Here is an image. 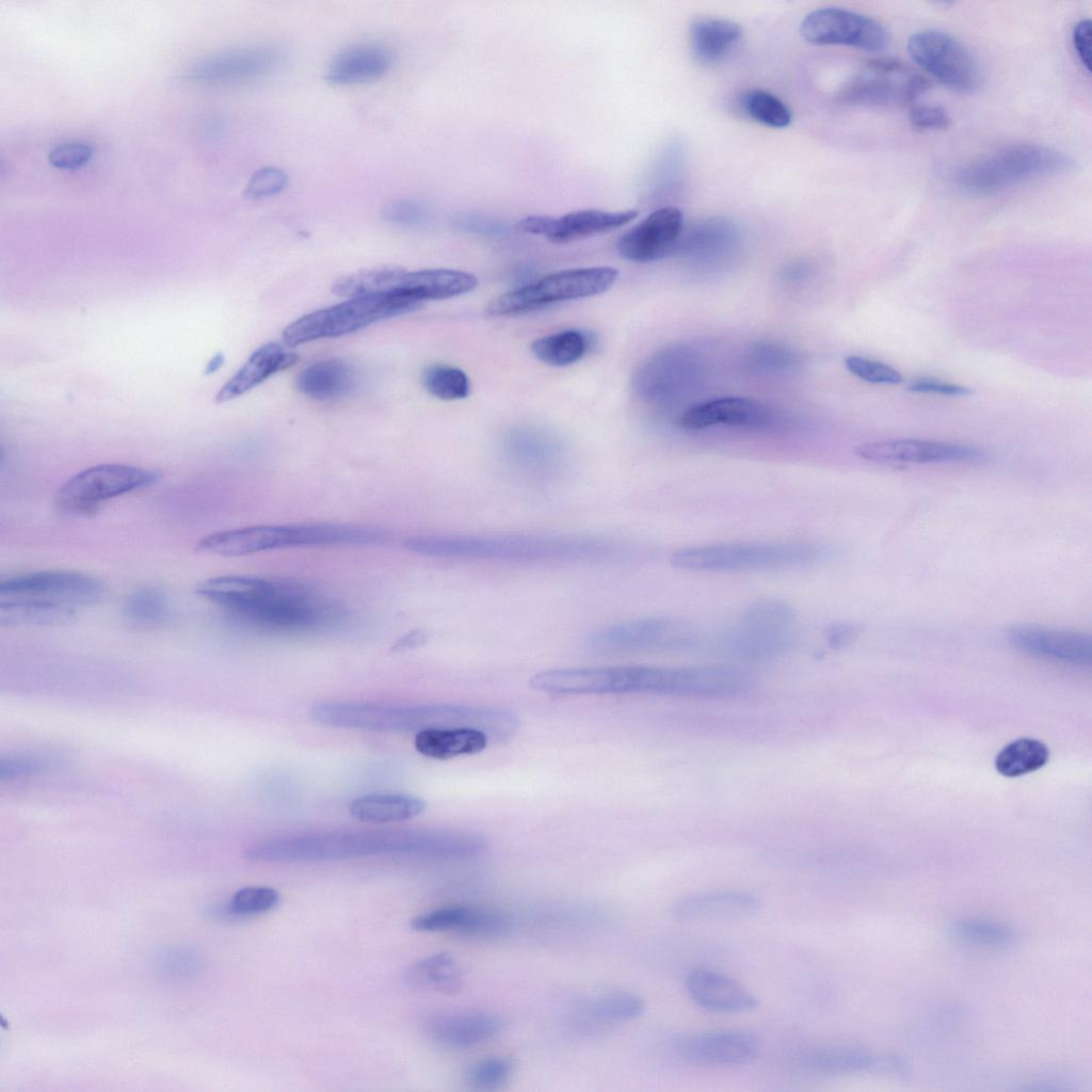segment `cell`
I'll return each instance as SVG.
<instances>
[{
    "instance_id": "6da1fadb",
    "label": "cell",
    "mask_w": 1092,
    "mask_h": 1092,
    "mask_svg": "<svg viewBox=\"0 0 1092 1092\" xmlns=\"http://www.w3.org/2000/svg\"><path fill=\"white\" fill-rule=\"evenodd\" d=\"M485 849L486 840L469 832L359 830L267 839L251 846L245 855L259 863H319L382 855L464 860Z\"/></svg>"
},
{
    "instance_id": "7a4b0ae2",
    "label": "cell",
    "mask_w": 1092,
    "mask_h": 1092,
    "mask_svg": "<svg viewBox=\"0 0 1092 1092\" xmlns=\"http://www.w3.org/2000/svg\"><path fill=\"white\" fill-rule=\"evenodd\" d=\"M197 595L232 619L259 629L315 631L337 626L346 610L318 590L298 581L225 575L197 584Z\"/></svg>"
},
{
    "instance_id": "3957f363",
    "label": "cell",
    "mask_w": 1092,
    "mask_h": 1092,
    "mask_svg": "<svg viewBox=\"0 0 1092 1092\" xmlns=\"http://www.w3.org/2000/svg\"><path fill=\"white\" fill-rule=\"evenodd\" d=\"M403 546L431 558L529 564L599 561L621 552L608 540L548 534H417Z\"/></svg>"
},
{
    "instance_id": "277c9868",
    "label": "cell",
    "mask_w": 1092,
    "mask_h": 1092,
    "mask_svg": "<svg viewBox=\"0 0 1092 1092\" xmlns=\"http://www.w3.org/2000/svg\"><path fill=\"white\" fill-rule=\"evenodd\" d=\"M309 714L315 722L325 726L381 733L468 726L479 728L489 739L498 741L512 737L519 726L518 718L509 710L456 704L321 702L312 705Z\"/></svg>"
},
{
    "instance_id": "5b68a950",
    "label": "cell",
    "mask_w": 1092,
    "mask_h": 1092,
    "mask_svg": "<svg viewBox=\"0 0 1092 1092\" xmlns=\"http://www.w3.org/2000/svg\"><path fill=\"white\" fill-rule=\"evenodd\" d=\"M389 539L384 529L353 524L304 523L255 525L221 530L203 536L198 551L242 557L275 549L346 545H378Z\"/></svg>"
},
{
    "instance_id": "8992f818",
    "label": "cell",
    "mask_w": 1092,
    "mask_h": 1092,
    "mask_svg": "<svg viewBox=\"0 0 1092 1092\" xmlns=\"http://www.w3.org/2000/svg\"><path fill=\"white\" fill-rule=\"evenodd\" d=\"M682 668L620 665L569 668L541 671L532 675V689L561 695L643 693L680 696Z\"/></svg>"
},
{
    "instance_id": "52a82bcc",
    "label": "cell",
    "mask_w": 1092,
    "mask_h": 1092,
    "mask_svg": "<svg viewBox=\"0 0 1092 1092\" xmlns=\"http://www.w3.org/2000/svg\"><path fill=\"white\" fill-rule=\"evenodd\" d=\"M829 553L824 545L815 542L720 543L678 549L671 564L702 572L783 569L814 565Z\"/></svg>"
},
{
    "instance_id": "ba28073f",
    "label": "cell",
    "mask_w": 1092,
    "mask_h": 1092,
    "mask_svg": "<svg viewBox=\"0 0 1092 1092\" xmlns=\"http://www.w3.org/2000/svg\"><path fill=\"white\" fill-rule=\"evenodd\" d=\"M1064 152L1039 144H1013L980 156L956 172L958 184L974 194H993L1031 180L1071 171Z\"/></svg>"
},
{
    "instance_id": "9c48e42d",
    "label": "cell",
    "mask_w": 1092,
    "mask_h": 1092,
    "mask_svg": "<svg viewBox=\"0 0 1092 1092\" xmlns=\"http://www.w3.org/2000/svg\"><path fill=\"white\" fill-rule=\"evenodd\" d=\"M421 305V302L400 294L353 298L295 320L285 328L283 339L289 346H299L320 338L339 337L380 320L416 310Z\"/></svg>"
},
{
    "instance_id": "30bf717a",
    "label": "cell",
    "mask_w": 1092,
    "mask_h": 1092,
    "mask_svg": "<svg viewBox=\"0 0 1092 1092\" xmlns=\"http://www.w3.org/2000/svg\"><path fill=\"white\" fill-rule=\"evenodd\" d=\"M617 277V270L606 266L558 271L494 299L486 307V314L492 317L515 316L560 302L598 295L608 291Z\"/></svg>"
},
{
    "instance_id": "8fae6325",
    "label": "cell",
    "mask_w": 1092,
    "mask_h": 1092,
    "mask_svg": "<svg viewBox=\"0 0 1092 1092\" xmlns=\"http://www.w3.org/2000/svg\"><path fill=\"white\" fill-rule=\"evenodd\" d=\"M160 477L156 470L134 465H95L62 483L54 494V503L66 514L86 515L110 499L156 484Z\"/></svg>"
},
{
    "instance_id": "7c38bea8",
    "label": "cell",
    "mask_w": 1092,
    "mask_h": 1092,
    "mask_svg": "<svg viewBox=\"0 0 1092 1092\" xmlns=\"http://www.w3.org/2000/svg\"><path fill=\"white\" fill-rule=\"evenodd\" d=\"M928 81L900 60L879 58L845 84L837 101L850 107H888L913 103L928 90Z\"/></svg>"
},
{
    "instance_id": "4fadbf2b",
    "label": "cell",
    "mask_w": 1092,
    "mask_h": 1092,
    "mask_svg": "<svg viewBox=\"0 0 1092 1092\" xmlns=\"http://www.w3.org/2000/svg\"><path fill=\"white\" fill-rule=\"evenodd\" d=\"M906 49L920 68L953 91L971 92L980 84L976 60L962 43L946 32L917 31L910 36Z\"/></svg>"
},
{
    "instance_id": "5bb4252c",
    "label": "cell",
    "mask_w": 1092,
    "mask_h": 1092,
    "mask_svg": "<svg viewBox=\"0 0 1092 1092\" xmlns=\"http://www.w3.org/2000/svg\"><path fill=\"white\" fill-rule=\"evenodd\" d=\"M805 41L822 46H847L880 51L888 46L885 27L877 19L841 7H822L810 12L800 27Z\"/></svg>"
},
{
    "instance_id": "9a60e30c",
    "label": "cell",
    "mask_w": 1092,
    "mask_h": 1092,
    "mask_svg": "<svg viewBox=\"0 0 1092 1092\" xmlns=\"http://www.w3.org/2000/svg\"><path fill=\"white\" fill-rule=\"evenodd\" d=\"M103 593L99 579L74 571L33 572L0 582V597H35L75 608L96 604Z\"/></svg>"
},
{
    "instance_id": "2e32d148",
    "label": "cell",
    "mask_w": 1092,
    "mask_h": 1092,
    "mask_svg": "<svg viewBox=\"0 0 1092 1092\" xmlns=\"http://www.w3.org/2000/svg\"><path fill=\"white\" fill-rule=\"evenodd\" d=\"M855 453L882 465L980 463L986 459L985 452L975 446L915 438L869 441L860 445Z\"/></svg>"
},
{
    "instance_id": "e0dca14e",
    "label": "cell",
    "mask_w": 1092,
    "mask_h": 1092,
    "mask_svg": "<svg viewBox=\"0 0 1092 1092\" xmlns=\"http://www.w3.org/2000/svg\"><path fill=\"white\" fill-rule=\"evenodd\" d=\"M693 637L680 623L668 619H643L614 624L592 637V646L603 652H645L688 646Z\"/></svg>"
},
{
    "instance_id": "ac0fdd59",
    "label": "cell",
    "mask_w": 1092,
    "mask_h": 1092,
    "mask_svg": "<svg viewBox=\"0 0 1092 1092\" xmlns=\"http://www.w3.org/2000/svg\"><path fill=\"white\" fill-rule=\"evenodd\" d=\"M682 235V212L676 207H662L623 234L616 250L628 261L651 262L678 251Z\"/></svg>"
},
{
    "instance_id": "d6986e66",
    "label": "cell",
    "mask_w": 1092,
    "mask_h": 1092,
    "mask_svg": "<svg viewBox=\"0 0 1092 1092\" xmlns=\"http://www.w3.org/2000/svg\"><path fill=\"white\" fill-rule=\"evenodd\" d=\"M637 215L636 210L583 209L560 216L527 215L516 223V228L525 234L543 236L553 243H568L620 228Z\"/></svg>"
},
{
    "instance_id": "ffe728a7",
    "label": "cell",
    "mask_w": 1092,
    "mask_h": 1092,
    "mask_svg": "<svg viewBox=\"0 0 1092 1092\" xmlns=\"http://www.w3.org/2000/svg\"><path fill=\"white\" fill-rule=\"evenodd\" d=\"M674 1050L684 1061L696 1065H736L755 1059L759 1038L744 1030H717L682 1035Z\"/></svg>"
},
{
    "instance_id": "44dd1931",
    "label": "cell",
    "mask_w": 1092,
    "mask_h": 1092,
    "mask_svg": "<svg viewBox=\"0 0 1092 1092\" xmlns=\"http://www.w3.org/2000/svg\"><path fill=\"white\" fill-rule=\"evenodd\" d=\"M687 430L725 424L748 430H768L781 420L771 407L750 398L726 397L703 402L685 411L677 420Z\"/></svg>"
},
{
    "instance_id": "7402d4cb",
    "label": "cell",
    "mask_w": 1092,
    "mask_h": 1092,
    "mask_svg": "<svg viewBox=\"0 0 1092 1092\" xmlns=\"http://www.w3.org/2000/svg\"><path fill=\"white\" fill-rule=\"evenodd\" d=\"M1007 638L1014 647L1032 655L1081 664L1091 660L1092 640L1088 633L1013 625L1008 628Z\"/></svg>"
},
{
    "instance_id": "603a6c76",
    "label": "cell",
    "mask_w": 1092,
    "mask_h": 1092,
    "mask_svg": "<svg viewBox=\"0 0 1092 1092\" xmlns=\"http://www.w3.org/2000/svg\"><path fill=\"white\" fill-rule=\"evenodd\" d=\"M685 985L695 1005L714 1013H748L759 1003L756 995L745 985L712 969H693L686 977Z\"/></svg>"
},
{
    "instance_id": "cb8c5ba5",
    "label": "cell",
    "mask_w": 1092,
    "mask_h": 1092,
    "mask_svg": "<svg viewBox=\"0 0 1092 1092\" xmlns=\"http://www.w3.org/2000/svg\"><path fill=\"white\" fill-rule=\"evenodd\" d=\"M698 371V359L691 349L669 348L643 367L641 390L648 398L669 400L684 392L696 380Z\"/></svg>"
},
{
    "instance_id": "d4e9b609",
    "label": "cell",
    "mask_w": 1092,
    "mask_h": 1092,
    "mask_svg": "<svg viewBox=\"0 0 1092 1092\" xmlns=\"http://www.w3.org/2000/svg\"><path fill=\"white\" fill-rule=\"evenodd\" d=\"M420 932L455 931L476 936H499L512 928L505 913L475 906L454 905L429 911L412 920Z\"/></svg>"
},
{
    "instance_id": "484cf974",
    "label": "cell",
    "mask_w": 1092,
    "mask_h": 1092,
    "mask_svg": "<svg viewBox=\"0 0 1092 1092\" xmlns=\"http://www.w3.org/2000/svg\"><path fill=\"white\" fill-rule=\"evenodd\" d=\"M760 906L759 898L748 892L708 890L682 898L674 905L673 914L676 919L689 922L728 920L753 916Z\"/></svg>"
},
{
    "instance_id": "4316f807",
    "label": "cell",
    "mask_w": 1092,
    "mask_h": 1092,
    "mask_svg": "<svg viewBox=\"0 0 1092 1092\" xmlns=\"http://www.w3.org/2000/svg\"><path fill=\"white\" fill-rule=\"evenodd\" d=\"M802 1066L821 1075H838L888 1067L898 1073L899 1058L881 1059L867 1048L848 1043H833L814 1046L800 1057Z\"/></svg>"
},
{
    "instance_id": "83f0119b",
    "label": "cell",
    "mask_w": 1092,
    "mask_h": 1092,
    "mask_svg": "<svg viewBox=\"0 0 1092 1092\" xmlns=\"http://www.w3.org/2000/svg\"><path fill=\"white\" fill-rule=\"evenodd\" d=\"M284 52L276 46H257L219 54L200 65V79L232 81L267 76L282 65Z\"/></svg>"
},
{
    "instance_id": "f1b7e54d",
    "label": "cell",
    "mask_w": 1092,
    "mask_h": 1092,
    "mask_svg": "<svg viewBox=\"0 0 1092 1092\" xmlns=\"http://www.w3.org/2000/svg\"><path fill=\"white\" fill-rule=\"evenodd\" d=\"M503 1021L494 1013L466 1011L440 1014L425 1023L428 1034L436 1042L451 1047H470L497 1035Z\"/></svg>"
},
{
    "instance_id": "f546056e",
    "label": "cell",
    "mask_w": 1092,
    "mask_h": 1092,
    "mask_svg": "<svg viewBox=\"0 0 1092 1092\" xmlns=\"http://www.w3.org/2000/svg\"><path fill=\"white\" fill-rule=\"evenodd\" d=\"M391 52L384 46L365 43L338 53L328 64L325 79L332 84H357L376 80L390 69Z\"/></svg>"
},
{
    "instance_id": "4dcf8cb0",
    "label": "cell",
    "mask_w": 1092,
    "mask_h": 1092,
    "mask_svg": "<svg viewBox=\"0 0 1092 1092\" xmlns=\"http://www.w3.org/2000/svg\"><path fill=\"white\" fill-rule=\"evenodd\" d=\"M478 286L477 277L468 272L450 269L405 270L397 294L423 303L465 294Z\"/></svg>"
},
{
    "instance_id": "1f68e13d",
    "label": "cell",
    "mask_w": 1092,
    "mask_h": 1092,
    "mask_svg": "<svg viewBox=\"0 0 1092 1092\" xmlns=\"http://www.w3.org/2000/svg\"><path fill=\"white\" fill-rule=\"evenodd\" d=\"M296 359L295 354L286 352L277 343L261 346L250 356L238 372L221 387L215 396V401L224 403L245 394L272 374L290 368L295 364Z\"/></svg>"
},
{
    "instance_id": "d6a6232c",
    "label": "cell",
    "mask_w": 1092,
    "mask_h": 1092,
    "mask_svg": "<svg viewBox=\"0 0 1092 1092\" xmlns=\"http://www.w3.org/2000/svg\"><path fill=\"white\" fill-rule=\"evenodd\" d=\"M488 740L486 733L475 727H428L416 733L414 745L425 757L446 760L480 753Z\"/></svg>"
},
{
    "instance_id": "836d02e7",
    "label": "cell",
    "mask_w": 1092,
    "mask_h": 1092,
    "mask_svg": "<svg viewBox=\"0 0 1092 1092\" xmlns=\"http://www.w3.org/2000/svg\"><path fill=\"white\" fill-rule=\"evenodd\" d=\"M794 641L792 628H770L740 625L728 631L723 639L725 648L738 657L760 660L778 656L786 652Z\"/></svg>"
},
{
    "instance_id": "e575fe53",
    "label": "cell",
    "mask_w": 1092,
    "mask_h": 1092,
    "mask_svg": "<svg viewBox=\"0 0 1092 1092\" xmlns=\"http://www.w3.org/2000/svg\"><path fill=\"white\" fill-rule=\"evenodd\" d=\"M741 37L740 26L723 18H696L689 29L692 53L704 63H714L725 58Z\"/></svg>"
},
{
    "instance_id": "d590c367",
    "label": "cell",
    "mask_w": 1092,
    "mask_h": 1092,
    "mask_svg": "<svg viewBox=\"0 0 1092 1092\" xmlns=\"http://www.w3.org/2000/svg\"><path fill=\"white\" fill-rule=\"evenodd\" d=\"M424 808V801L414 796L374 793L354 799L349 805V813L362 822L390 823L413 819Z\"/></svg>"
},
{
    "instance_id": "8d00e7d4",
    "label": "cell",
    "mask_w": 1092,
    "mask_h": 1092,
    "mask_svg": "<svg viewBox=\"0 0 1092 1092\" xmlns=\"http://www.w3.org/2000/svg\"><path fill=\"white\" fill-rule=\"evenodd\" d=\"M352 368L339 359L317 362L296 378V388L306 397L315 400H333L347 395L353 387Z\"/></svg>"
},
{
    "instance_id": "74e56055",
    "label": "cell",
    "mask_w": 1092,
    "mask_h": 1092,
    "mask_svg": "<svg viewBox=\"0 0 1092 1092\" xmlns=\"http://www.w3.org/2000/svg\"><path fill=\"white\" fill-rule=\"evenodd\" d=\"M407 984L420 990L451 995L463 986V971L448 953H435L413 963L404 974Z\"/></svg>"
},
{
    "instance_id": "f35d334b",
    "label": "cell",
    "mask_w": 1092,
    "mask_h": 1092,
    "mask_svg": "<svg viewBox=\"0 0 1092 1092\" xmlns=\"http://www.w3.org/2000/svg\"><path fill=\"white\" fill-rule=\"evenodd\" d=\"M73 606L35 597H0V620L9 624L65 623L76 613Z\"/></svg>"
},
{
    "instance_id": "ab89813d",
    "label": "cell",
    "mask_w": 1092,
    "mask_h": 1092,
    "mask_svg": "<svg viewBox=\"0 0 1092 1092\" xmlns=\"http://www.w3.org/2000/svg\"><path fill=\"white\" fill-rule=\"evenodd\" d=\"M508 457L514 467L529 477L552 476L561 462V452L552 441L536 436L513 438L508 445Z\"/></svg>"
},
{
    "instance_id": "60d3db41",
    "label": "cell",
    "mask_w": 1092,
    "mask_h": 1092,
    "mask_svg": "<svg viewBox=\"0 0 1092 1092\" xmlns=\"http://www.w3.org/2000/svg\"><path fill=\"white\" fill-rule=\"evenodd\" d=\"M737 241L735 226L722 219L705 220L690 229L680 246L684 252L701 260H711L730 251Z\"/></svg>"
},
{
    "instance_id": "b9f144b4",
    "label": "cell",
    "mask_w": 1092,
    "mask_h": 1092,
    "mask_svg": "<svg viewBox=\"0 0 1092 1092\" xmlns=\"http://www.w3.org/2000/svg\"><path fill=\"white\" fill-rule=\"evenodd\" d=\"M405 270L398 267H379L362 270L340 277L333 286V291L348 299L397 294Z\"/></svg>"
},
{
    "instance_id": "7bdbcfd3",
    "label": "cell",
    "mask_w": 1092,
    "mask_h": 1092,
    "mask_svg": "<svg viewBox=\"0 0 1092 1092\" xmlns=\"http://www.w3.org/2000/svg\"><path fill=\"white\" fill-rule=\"evenodd\" d=\"M589 340L577 330H565L535 339L531 352L542 363L565 367L580 360L587 353Z\"/></svg>"
},
{
    "instance_id": "ee69618b",
    "label": "cell",
    "mask_w": 1092,
    "mask_h": 1092,
    "mask_svg": "<svg viewBox=\"0 0 1092 1092\" xmlns=\"http://www.w3.org/2000/svg\"><path fill=\"white\" fill-rule=\"evenodd\" d=\"M1049 759V750L1042 741L1019 738L1007 744L995 758L997 772L1016 777L1042 768Z\"/></svg>"
},
{
    "instance_id": "f6af8a7d",
    "label": "cell",
    "mask_w": 1092,
    "mask_h": 1092,
    "mask_svg": "<svg viewBox=\"0 0 1092 1092\" xmlns=\"http://www.w3.org/2000/svg\"><path fill=\"white\" fill-rule=\"evenodd\" d=\"M585 1015L593 1021L613 1023L628 1022L640 1017L645 1002L638 995L625 991H611L597 995L583 1006Z\"/></svg>"
},
{
    "instance_id": "bcb514c9",
    "label": "cell",
    "mask_w": 1092,
    "mask_h": 1092,
    "mask_svg": "<svg viewBox=\"0 0 1092 1092\" xmlns=\"http://www.w3.org/2000/svg\"><path fill=\"white\" fill-rule=\"evenodd\" d=\"M124 616L139 626L161 625L172 615L167 596L155 588H141L132 592L123 605Z\"/></svg>"
},
{
    "instance_id": "7dc6e473",
    "label": "cell",
    "mask_w": 1092,
    "mask_h": 1092,
    "mask_svg": "<svg viewBox=\"0 0 1092 1092\" xmlns=\"http://www.w3.org/2000/svg\"><path fill=\"white\" fill-rule=\"evenodd\" d=\"M743 110L755 122L772 128L787 127L791 111L777 96L765 90H751L741 100Z\"/></svg>"
},
{
    "instance_id": "c3c4849f",
    "label": "cell",
    "mask_w": 1092,
    "mask_h": 1092,
    "mask_svg": "<svg viewBox=\"0 0 1092 1092\" xmlns=\"http://www.w3.org/2000/svg\"><path fill=\"white\" fill-rule=\"evenodd\" d=\"M422 384L432 396L446 401L464 399L470 391L465 372L447 365L428 367L422 373Z\"/></svg>"
},
{
    "instance_id": "681fc988",
    "label": "cell",
    "mask_w": 1092,
    "mask_h": 1092,
    "mask_svg": "<svg viewBox=\"0 0 1092 1092\" xmlns=\"http://www.w3.org/2000/svg\"><path fill=\"white\" fill-rule=\"evenodd\" d=\"M800 362V356L796 351L774 342L754 346L746 358L749 369L760 374L788 373L794 370Z\"/></svg>"
},
{
    "instance_id": "f907efd6",
    "label": "cell",
    "mask_w": 1092,
    "mask_h": 1092,
    "mask_svg": "<svg viewBox=\"0 0 1092 1092\" xmlns=\"http://www.w3.org/2000/svg\"><path fill=\"white\" fill-rule=\"evenodd\" d=\"M513 1073V1063L503 1057L480 1060L470 1065L466 1073V1082L477 1090L493 1091L501 1089L509 1082Z\"/></svg>"
},
{
    "instance_id": "816d5d0a",
    "label": "cell",
    "mask_w": 1092,
    "mask_h": 1092,
    "mask_svg": "<svg viewBox=\"0 0 1092 1092\" xmlns=\"http://www.w3.org/2000/svg\"><path fill=\"white\" fill-rule=\"evenodd\" d=\"M954 936L977 944L1005 945L1013 938L1010 928L987 920L962 918L951 926Z\"/></svg>"
},
{
    "instance_id": "f5cc1de1",
    "label": "cell",
    "mask_w": 1092,
    "mask_h": 1092,
    "mask_svg": "<svg viewBox=\"0 0 1092 1092\" xmlns=\"http://www.w3.org/2000/svg\"><path fill=\"white\" fill-rule=\"evenodd\" d=\"M279 902V894L270 886H246L238 889L227 904V912L232 916H250L274 909Z\"/></svg>"
},
{
    "instance_id": "db71d44e",
    "label": "cell",
    "mask_w": 1092,
    "mask_h": 1092,
    "mask_svg": "<svg viewBox=\"0 0 1092 1092\" xmlns=\"http://www.w3.org/2000/svg\"><path fill=\"white\" fill-rule=\"evenodd\" d=\"M797 615L794 610L780 600H761L745 609L741 623L770 628H792Z\"/></svg>"
},
{
    "instance_id": "11a10c76",
    "label": "cell",
    "mask_w": 1092,
    "mask_h": 1092,
    "mask_svg": "<svg viewBox=\"0 0 1092 1092\" xmlns=\"http://www.w3.org/2000/svg\"><path fill=\"white\" fill-rule=\"evenodd\" d=\"M288 184L287 173L278 166H264L255 171L245 184L243 196L257 200L282 192Z\"/></svg>"
},
{
    "instance_id": "9f6ffc18",
    "label": "cell",
    "mask_w": 1092,
    "mask_h": 1092,
    "mask_svg": "<svg viewBox=\"0 0 1092 1092\" xmlns=\"http://www.w3.org/2000/svg\"><path fill=\"white\" fill-rule=\"evenodd\" d=\"M845 366L850 373L868 383L896 385L903 381L895 368L863 356H847Z\"/></svg>"
},
{
    "instance_id": "6f0895ef",
    "label": "cell",
    "mask_w": 1092,
    "mask_h": 1092,
    "mask_svg": "<svg viewBox=\"0 0 1092 1092\" xmlns=\"http://www.w3.org/2000/svg\"><path fill=\"white\" fill-rule=\"evenodd\" d=\"M381 215L386 222L403 227L416 226L425 219L424 206L412 198H395L382 207Z\"/></svg>"
},
{
    "instance_id": "680465c9",
    "label": "cell",
    "mask_w": 1092,
    "mask_h": 1092,
    "mask_svg": "<svg viewBox=\"0 0 1092 1092\" xmlns=\"http://www.w3.org/2000/svg\"><path fill=\"white\" fill-rule=\"evenodd\" d=\"M93 148L83 142H67L53 147L48 162L58 170L75 171L83 167L93 157Z\"/></svg>"
},
{
    "instance_id": "91938a15",
    "label": "cell",
    "mask_w": 1092,
    "mask_h": 1092,
    "mask_svg": "<svg viewBox=\"0 0 1092 1092\" xmlns=\"http://www.w3.org/2000/svg\"><path fill=\"white\" fill-rule=\"evenodd\" d=\"M909 121L913 128L925 130H940L949 127L951 118L942 106L938 105H915L909 114Z\"/></svg>"
},
{
    "instance_id": "94428289",
    "label": "cell",
    "mask_w": 1092,
    "mask_h": 1092,
    "mask_svg": "<svg viewBox=\"0 0 1092 1092\" xmlns=\"http://www.w3.org/2000/svg\"><path fill=\"white\" fill-rule=\"evenodd\" d=\"M908 390L911 392L936 394L947 397H966L973 392V390L966 386L946 383L929 378H921L912 381L908 385Z\"/></svg>"
},
{
    "instance_id": "6125c7cd",
    "label": "cell",
    "mask_w": 1092,
    "mask_h": 1092,
    "mask_svg": "<svg viewBox=\"0 0 1092 1092\" xmlns=\"http://www.w3.org/2000/svg\"><path fill=\"white\" fill-rule=\"evenodd\" d=\"M1091 21L1081 19L1075 25L1072 34L1075 52L1088 70H1091Z\"/></svg>"
},
{
    "instance_id": "be15d7a7",
    "label": "cell",
    "mask_w": 1092,
    "mask_h": 1092,
    "mask_svg": "<svg viewBox=\"0 0 1092 1092\" xmlns=\"http://www.w3.org/2000/svg\"><path fill=\"white\" fill-rule=\"evenodd\" d=\"M861 631V626L854 623H838L831 625L826 630V638L831 646L841 647L851 642Z\"/></svg>"
},
{
    "instance_id": "e7e4bbea",
    "label": "cell",
    "mask_w": 1092,
    "mask_h": 1092,
    "mask_svg": "<svg viewBox=\"0 0 1092 1092\" xmlns=\"http://www.w3.org/2000/svg\"><path fill=\"white\" fill-rule=\"evenodd\" d=\"M428 640V633L422 629H415L400 638L392 646L396 652L406 651L422 645Z\"/></svg>"
},
{
    "instance_id": "03108f58",
    "label": "cell",
    "mask_w": 1092,
    "mask_h": 1092,
    "mask_svg": "<svg viewBox=\"0 0 1092 1092\" xmlns=\"http://www.w3.org/2000/svg\"><path fill=\"white\" fill-rule=\"evenodd\" d=\"M808 274L809 268L807 264H792L784 270L783 277L786 280L798 282L801 279H805V277L808 276Z\"/></svg>"
},
{
    "instance_id": "003e7915",
    "label": "cell",
    "mask_w": 1092,
    "mask_h": 1092,
    "mask_svg": "<svg viewBox=\"0 0 1092 1092\" xmlns=\"http://www.w3.org/2000/svg\"><path fill=\"white\" fill-rule=\"evenodd\" d=\"M222 364H223V358H222V356H221V355H218V356H215V357L213 358V363H210V364H209V367H211V368H210V370H211V371H214V370H216V369H218V368H219V367H220V366H221ZM209 367H208V368H209Z\"/></svg>"
}]
</instances>
